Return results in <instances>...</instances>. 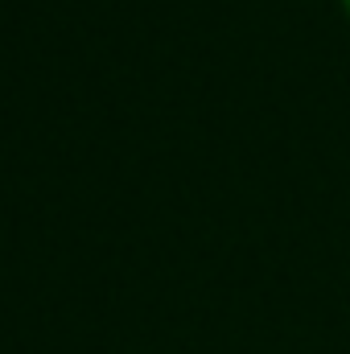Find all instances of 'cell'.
Wrapping results in <instances>:
<instances>
[{
	"label": "cell",
	"instance_id": "cell-1",
	"mask_svg": "<svg viewBox=\"0 0 350 354\" xmlns=\"http://www.w3.org/2000/svg\"><path fill=\"white\" fill-rule=\"evenodd\" d=\"M342 4H347V8H350V0H342Z\"/></svg>",
	"mask_w": 350,
	"mask_h": 354
}]
</instances>
